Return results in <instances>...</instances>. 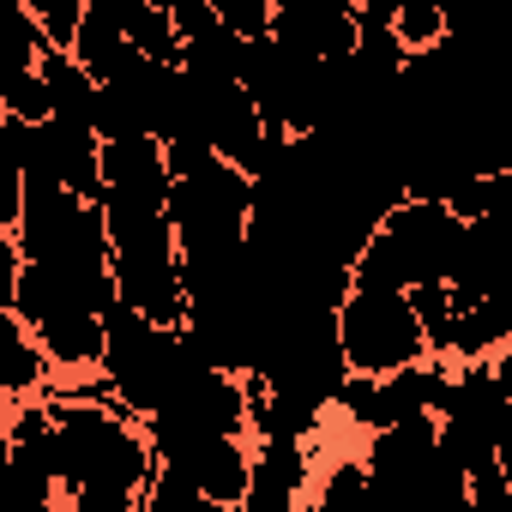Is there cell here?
I'll return each instance as SVG.
<instances>
[{
	"label": "cell",
	"mask_w": 512,
	"mask_h": 512,
	"mask_svg": "<svg viewBox=\"0 0 512 512\" xmlns=\"http://www.w3.org/2000/svg\"><path fill=\"white\" fill-rule=\"evenodd\" d=\"M151 440L133 434L103 404H61L55 410V488L79 512H127L151 482Z\"/></svg>",
	"instance_id": "cell-1"
},
{
	"label": "cell",
	"mask_w": 512,
	"mask_h": 512,
	"mask_svg": "<svg viewBox=\"0 0 512 512\" xmlns=\"http://www.w3.org/2000/svg\"><path fill=\"white\" fill-rule=\"evenodd\" d=\"M247 205H253V181L229 163V157H205L187 175H169L163 193V217L175 229V253L187 247H217V241H241L247 235Z\"/></svg>",
	"instance_id": "cell-2"
},
{
	"label": "cell",
	"mask_w": 512,
	"mask_h": 512,
	"mask_svg": "<svg viewBox=\"0 0 512 512\" xmlns=\"http://www.w3.org/2000/svg\"><path fill=\"white\" fill-rule=\"evenodd\" d=\"M332 326H338V350H344V368L356 374H392L416 356H428L422 344V326L410 314V296L404 290H344L338 308H332Z\"/></svg>",
	"instance_id": "cell-3"
},
{
	"label": "cell",
	"mask_w": 512,
	"mask_h": 512,
	"mask_svg": "<svg viewBox=\"0 0 512 512\" xmlns=\"http://www.w3.org/2000/svg\"><path fill=\"white\" fill-rule=\"evenodd\" d=\"M380 235L392 241V253H398V266H404L410 284H422V278H440V284H446V260H452L458 235H464V217H452L446 199H416V193H404V199L380 217ZM410 284H404V290H410Z\"/></svg>",
	"instance_id": "cell-4"
},
{
	"label": "cell",
	"mask_w": 512,
	"mask_h": 512,
	"mask_svg": "<svg viewBox=\"0 0 512 512\" xmlns=\"http://www.w3.org/2000/svg\"><path fill=\"white\" fill-rule=\"evenodd\" d=\"M308 482V440L290 434H260V446L247 452V494L241 512H290Z\"/></svg>",
	"instance_id": "cell-5"
},
{
	"label": "cell",
	"mask_w": 512,
	"mask_h": 512,
	"mask_svg": "<svg viewBox=\"0 0 512 512\" xmlns=\"http://www.w3.org/2000/svg\"><path fill=\"white\" fill-rule=\"evenodd\" d=\"M97 169H103V193L145 199V205H163V193H169V163H163V145L151 133L103 139L97 145Z\"/></svg>",
	"instance_id": "cell-6"
},
{
	"label": "cell",
	"mask_w": 512,
	"mask_h": 512,
	"mask_svg": "<svg viewBox=\"0 0 512 512\" xmlns=\"http://www.w3.org/2000/svg\"><path fill=\"white\" fill-rule=\"evenodd\" d=\"M512 338V314L506 296H476V302H452V332H446V362H488L500 344Z\"/></svg>",
	"instance_id": "cell-7"
},
{
	"label": "cell",
	"mask_w": 512,
	"mask_h": 512,
	"mask_svg": "<svg viewBox=\"0 0 512 512\" xmlns=\"http://www.w3.org/2000/svg\"><path fill=\"white\" fill-rule=\"evenodd\" d=\"M181 470L199 482V494H205L211 506H241V494H247V446H241V434L205 440Z\"/></svg>",
	"instance_id": "cell-8"
},
{
	"label": "cell",
	"mask_w": 512,
	"mask_h": 512,
	"mask_svg": "<svg viewBox=\"0 0 512 512\" xmlns=\"http://www.w3.org/2000/svg\"><path fill=\"white\" fill-rule=\"evenodd\" d=\"M91 7H103L145 61H181V37H175V25L157 0H91Z\"/></svg>",
	"instance_id": "cell-9"
},
{
	"label": "cell",
	"mask_w": 512,
	"mask_h": 512,
	"mask_svg": "<svg viewBox=\"0 0 512 512\" xmlns=\"http://www.w3.org/2000/svg\"><path fill=\"white\" fill-rule=\"evenodd\" d=\"M37 73H43V91H49V115H61V121H85V127H91L97 79H91L67 49H43V55H37Z\"/></svg>",
	"instance_id": "cell-10"
},
{
	"label": "cell",
	"mask_w": 512,
	"mask_h": 512,
	"mask_svg": "<svg viewBox=\"0 0 512 512\" xmlns=\"http://www.w3.org/2000/svg\"><path fill=\"white\" fill-rule=\"evenodd\" d=\"M43 374H49V356L37 350V338L25 332V320L13 308H0V398L37 392Z\"/></svg>",
	"instance_id": "cell-11"
},
{
	"label": "cell",
	"mask_w": 512,
	"mask_h": 512,
	"mask_svg": "<svg viewBox=\"0 0 512 512\" xmlns=\"http://www.w3.org/2000/svg\"><path fill=\"white\" fill-rule=\"evenodd\" d=\"M55 500V476L25 464V458H0V512H49Z\"/></svg>",
	"instance_id": "cell-12"
},
{
	"label": "cell",
	"mask_w": 512,
	"mask_h": 512,
	"mask_svg": "<svg viewBox=\"0 0 512 512\" xmlns=\"http://www.w3.org/2000/svg\"><path fill=\"white\" fill-rule=\"evenodd\" d=\"M49 37L37 31V13L25 0H0V67H37Z\"/></svg>",
	"instance_id": "cell-13"
},
{
	"label": "cell",
	"mask_w": 512,
	"mask_h": 512,
	"mask_svg": "<svg viewBox=\"0 0 512 512\" xmlns=\"http://www.w3.org/2000/svg\"><path fill=\"white\" fill-rule=\"evenodd\" d=\"M404 296H410V314H416V326H422V344H428L434 356H446V332H452V290H446L440 278H422V284H410Z\"/></svg>",
	"instance_id": "cell-14"
},
{
	"label": "cell",
	"mask_w": 512,
	"mask_h": 512,
	"mask_svg": "<svg viewBox=\"0 0 512 512\" xmlns=\"http://www.w3.org/2000/svg\"><path fill=\"white\" fill-rule=\"evenodd\" d=\"M0 109L19 121H43L49 115V91L37 67H0Z\"/></svg>",
	"instance_id": "cell-15"
},
{
	"label": "cell",
	"mask_w": 512,
	"mask_h": 512,
	"mask_svg": "<svg viewBox=\"0 0 512 512\" xmlns=\"http://www.w3.org/2000/svg\"><path fill=\"white\" fill-rule=\"evenodd\" d=\"M19 199H25V169L13 151V115L0 109V229L19 223Z\"/></svg>",
	"instance_id": "cell-16"
},
{
	"label": "cell",
	"mask_w": 512,
	"mask_h": 512,
	"mask_svg": "<svg viewBox=\"0 0 512 512\" xmlns=\"http://www.w3.org/2000/svg\"><path fill=\"white\" fill-rule=\"evenodd\" d=\"M440 7L434 0H398V13H392V37L404 43V49H428V43H440Z\"/></svg>",
	"instance_id": "cell-17"
},
{
	"label": "cell",
	"mask_w": 512,
	"mask_h": 512,
	"mask_svg": "<svg viewBox=\"0 0 512 512\" xmlns=\"http://www.w3.org/2000/svg\"><path fill=\"white\" fill-rule=\"evenodd\" d=\"M356 494H368V470H362V458L332 464V476L320 482V506H344V500H356Z\"/></svg>",
	"instance_id": "cell-18"
},
{
	"label": "cell",
	"mask_w": 512,
	"mask_h": 512,
	"mask_svg": "<svg viewBox=\"0 0 512 512\" xmlns=\"http://www.w3.org/2000/svg\"><path fill=\"white\" fill-rule=\"evenodd\" d=\"M19 266H25V253L19 241L0 229V308H13V284H19Z\"/></svg>",
	"instance_id": "cell-19"
},
{
	"label": "cell",
	"mask_w": 512,
	"mask_h": 512,
	"mask_svg": "<svg viewBox=\"0 0 512 512\" xmlns=\"http://www.w3.org/2000/svg\"><path fill=\"white\" fill-rule=\"evenodd\" d=\"M0 458H7V416H0Z\"/></svg>",
	"instance_id": "cell-20"
},
{
	"label": "cell",
	"mask_w": 512,
	"mask_h": 512,
	"mask_svg": "<svg viewBox=\"0 0 512 512\" xmlns=\"http://www.w3.org/2000/svg\"><path fill=\"white\" fill-rule=\"evenodd\" d=\"M157 7H163V0H157Z\"/></svg>",
	"instance_id": "cell-21"
},
{
	"label": "cell",
	"mask_w": 512,
	"mask_h": 512,
	"mask_svg": "<svg viewBox=\"0 0 512 512\" xmlns=\"http://www.w3.org/2000/svg\"><path fill=\"white\" fill-rule=\"evenodd\" d=\"M85 7H91V0H85Z\"/></svg>",
	"instance_id": "cell-22"
}]
</instances>
